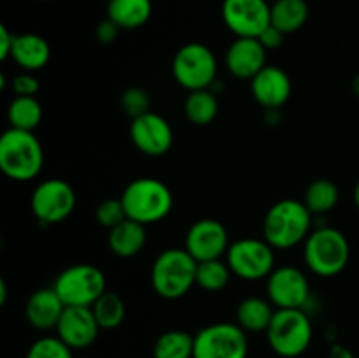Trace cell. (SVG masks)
Listing matches in <instances>:
<instances>
[{
    "mask_svg": "<svg viewBox=\"0 0 359 358\" xmlns=\"http://www.w3.org/2000/svg\"><path fill=\"white\" fill-rule=\"evenodd\" d=\"M312 232V213L304 200L283 199L273 204L263 220V239L273 249H291L305 242Z\"/></svg>",
    "mask_w": 359,
    "mask_h": 358,
    "instance_id": "1",
    "label": "cell"
},
{
    "mask_svg": "<svg viewBox=\"0 0 359 358\" xmlns=\"http://www.w3.org/2000/svg\"><path fill=\"white\" fill-rule=\"evenodd\" d=\"M44 167V147L30 130L7 128L0 137V168L9 179L30 181Z\"/></svg>",
    "mask_w": 359,
    "mask_h": 358,
    "instance_id": "2",
    "label": "cell"
},
{
    "mask_svg": "<svg viewBox=\"0 0 359 358\" xmlns=\"http://www.w3.org/2000/svg\"><path fill=\"white\" fill-rule=\"evenodd\" d=\"M126 218L142 225L165 220L174 207L172 190L156 178H139L126 185L121 193Z\"/></svg>",
    "mask_w": 359,
    "mask_h": 358,
    "instance_id": "3",
    "label": "cell"
},
{
    "mask_svg": "<svg viewBox=\"0 0 359 358\" xmlns=\"http://www.w3.org/2000/svg\"><path fill=\"white\" fill-rule=\"evenodd\" d=\"M198 262L186 248H168L156 256L151 267L154 293L165 300L182 298L196 284Z\"/></svg>",
    "mask_w": 359,
    "mask_h": 358,
    "instance_id": "4",
    "label": "cell"
},
{
    "mask_svg": "<svg viewBox=\"0 0 359 358\" xmlns=\"http://www.w3.org/2000/svg\"><path fill=\"white\" fill-rule=\"evenodd\" d=\"M351 258V246L346 235L332 227H319L304 242L305 265L321 277L342 272Z\"/></svg>",
    "mask_w": 359,
    "mask_h": 358,
    "instance_id": "5",
    "label": "cell"
},
{
    "mask_svg": "<svg viewBox=\"0 0 359 358\" xmlns=\"http://www.w3.org/2000/svg\"><path fill=\"white\" fill-rule=\"evenodd\" d=\"M314 337L312 321L305 309H276L266 340L276 354L283 358H297L309 350Z\"/></svg>",
    "mask_w": 359,
    "mask_h": 358,
    "instance_id": "6",
    "label": "cell"
},
{
    "mask_svg": "<svg viewBox=\"0 0 359 358\" xmlns=\"http://www.w3.org/2000/svg\"><path fill=\"white\" fill-rule=\"evenodd\" d=\"M172 74L175 83L184 90H209L216 83L217 58L209 46L202 42H188L175 53Z\"/></svg>",
    "mask_w": 359,
    "mask_h": 358,
    "instance_id": "7",
    "label": "cell"
},
{
    "mask_svg": "<svg viewBox=\"0 0 359 358\" xmlns=\"http://www.w3.org/2000/svg\"><path fill=\"white\" fill-rule=\"evenodd\" d=\"M53 288L67 307H91L107 291V279L93 263H76L58 274Z\"/></svg>",
    "mask_w": 359,
    "mask_h": 358,
    "instance_id": "8",
    "label": "cell"
},
{
    "mask_svg": "<svg viewBox=\"0 0 359 358\" xmlns=\"http://www.w3.org/2000/svg\"><path fill=\"white\" fill-rule=\"evenodd\" d=\"M224 260L231 274L241 279H266L276 269V249L265 239L244 237L231 242Z\"/></svg>",
    "mask_w": 359,
    "mask_h": 358,
    "instance_id": "9",
    "label": "cell"
},
{
    "mask_svg": "<svg viewBox=\"0 0 359 358\" xmlns=\"http://www.w3.org/2000/svg\"><path fill=\"white\" fill-rule=\"evenodd\" d=\"M248 332L237 323H212L195 333L193 358H248Z\"/></svg>",
    "mask_w": 359,
    "mask_h": 358,
    "instance_id": "10",
    "label": "cell"
},
{
    "mask_svg": "<svg viewBox=\"0 0 359 358\" xmlns=\"http://www.w3.org/2000/svg\"><path fill=\"white\" fill-rule=\"evenodd\" d=\"M76 192L70 183L53 178L39 183L30 199L32 213L42 225H56L65 221L76 209Z\"/></svg>",
    "mask_w": 359,
    "mask_h": 358,
    "instance_id": "11",
    "label": "cell"
},
{
    "mask_svg": "<svg viewBox=\"0 0 359 358\" xmlns=\"http://www.w3.org/2000/svg\"><path fill=\"white\" fill-rule=\"evenodd\" d=\"M223 21L237 37L258 39L272 25L266 0H223Z\"/></svg>",
    "mask_w": 359,
    "mask_h": 358,
    "instance_id": "12",
    "label": "cell"
},
{
    "mask_svg": "<svg viewBox=\"0 0 359 358\" xmlns=\"http://www.w3.org/2000/svg\"><path fill=\"white\" fill-rule=\"evenodd\" d=\"M266 293L277 309H305L311 300V284L297 267H276L266 277Z\"/></svg>",
    "mask_w": 359,
    "mask_h": 358,
    "instance_id": "13",
    "label": "cell"
},
{
    "mask_svg": "<svg viewBox=\"0 0 359 358\" xmlns=\"http://www.w3.org/2000/svg\"><path fill=\"white\" fill-rule=\"evenodd\" d=\"M230 244L226 227L219 220L202 218L189 227L184 248L196 262H207L226 256Z\"/></svg>",
    "mask_w": 359,
    "mask_h": 358,
    "instance_id": "14",
    "label": "cell"
},
{
    "mask_svg": "<svg viewBox=\"0 0 359 358\" xmlns=\"http://www.w3.org/2000/svg\"><path fill=\"white\" fill-rule=\"evenodd\" d=\"M130 137L133 146L147 157H163L174 144V130L170 123L153 111L132 119Z\"/></svg>",
    "mask_w": 359,
    "mask_h": 358,
    "instance_id": "15",
    "label": "cell"
},
{
    "mask_svg": "<svg viewBox=\"0 0 359 358\" xmlns=\"http://www.w3.org/2000/svg\"><path fill=\"white\" fill-rule=\"evenodd\" d=\"M55 330L56 336L74 351L90 347L97 340L102 329L95 319L91 307L70 305V307H65Z\"/></svg>",
    "mask_w": 359,
    "mask_h": 358,
    "instance_id": "16",
    "label": "cell"
},
{
    "mask_svg": "<svg viewBox=\"0 0 359 358\" xmlns=\"http://www.w3.org/2000/svg\"><path fill=\"white\" fill-rule=\"evenodd\" d=\"M291 79L280 67L266 65L251 79L255 100L266 111L280 109L291 97Z\"/></svg>",
    "mask_w": 359,
    "mask_h": 358,
    "instance_id": "17",
    "label": "cell"
},
{
    "mask_svg": "<svg viewBox=\"0 0 359 358\" xmlns=\"http://www.w3.org/2000/svg\"><path fill=\"white\" fill-rule=\"evenodd\" d=\"M266 67V49L255 37H237L226 51L228 72L238 79H252Z\"/></svg>",
    "mask_w": 359,
    "mask_h": 358,
    "instance_id": "18",
    "label": "cell"
},
{
    "mask_svg": "<svg viewBox=\"0 0 359 358\" xmlns=\"http://www.w3.org/2000/svg\"><path fill=\"white\" fill-rule=\"evenodd\" d=\"M65 307L55 288H41L28 297L25 304V318L35 330L48 332L56 329Z\"/></svg>",
    "mask_w": 359,
    "mask_h": 358,
    "instance_id": "19",
    "label": "cell"
},
{
    "mask_svg": "<svg viewBox=\"0 0 359 358\" xmlns=\"http://www.w3.org/2000/svg\"><path fill=\"white\" fill-rule=\"evenodd\" d=\"M147 242L146 225L137 223V221L126 218L119 225L109 230L107 244L109 249L119 258H132L137 256Z\"/></svg>",
    "mask_w": 359,
    "mask_h": 358,
    "instance_id": "20",
    "label": "cell"
},
{
    "mask_svg": "<svg viewBox=\"0 0 359 358\" xmlns=\"http://www.w3.org/2000/svg\"><path fill=\"white\" fill-rule=\"evenodd\" d=\"M11 58L25 70L35 72L48 65L51 58V48L42 35L37 34H20L14 41Z\"/></svg>",
    "mask_w": 359,
    "mask_h": 358,
    "instance_id": "21",
    "label": "cell"
},
{
    "mask_svg": "<svg viewBox=\"0 0 359 358\" xmlns=\"http://www.w3.org/2000/svg\"><path fill=\"white\" fill-rule=\"evenodd\" d=\"M153 14L151 0H109L107 18L121 30H137L149 21Z\"/></svg>",
    "mask_w": 359,
    "mask_h": 358,
    "instance_id": "22",
    "label": "cell"
},
{
    "mask_svg": "<svg viewBox=\"0 0 359 358\" xmlns=\"http://www.w3.org/2000/svg\"><path fill=\"white\" fill-rule=\"evenodd\" d=\"M273 314H276V309L272 302L262 297H248L237 305L235 323L248 333L266 332Z\"/></svg>",
    "mask_w": 359,
    "mask_h": 358,
    "instance_id": "23",
    "label": "cell"
},
{
    "mask_svg": "<svg viewBox=\"0 0 359 358\" xmlns=\"http://www.w3.org/2000/svg\"><path fill=\"white\" fill-rule=\"evenodd\" d=\"M307 0H276L270 6V20L273 27L279 28L284 34L298 32L309 20Z\"/></svg>",
    "mask_w": 359,
    "mask_h": 358,
    "instance_id": "24",
    "label": "cell"
},
{
    "mask_svg": "<svg viewBox=\"0 0 359 358\" xmlns=\"http://www.w3.org/2000/svg\"><path fill=\"white\" fill-rule=\"evenodd\" d=\"M219 112V102L212 88L189 91L184 100V114L195 126H207L216 119Z\"/></svg>",
    "mask_w": 359,
    "mask_h": 358,
    "instance_id": "25",
    "label": "cell"
},
{
    "mask_svg": "<svg viewBox=\"0 0 359 358\" xmlns=\"http://www.w3.org/2000/svg\"><path fill=\"white\" fill-rule=\"evenodd\" d=\"M195 336L184 330H167L153 344V358H193Z\"/></svg>",
    "mask_w": 359,
    "mask_h": 358,
    "instance_id": "26",
    "label": "cell"
},
{
    "mask_svg": "<svg viewBox=\"0 0 359 358\" xmlns=\"http://www.w3.org/2000/svg\"><path fill=\"white\" fill-rule=\"evenodd\" d=\"M7 121L11 128L34 132L42 121V105L37 97H14L7 107Z\"/></svg>",
    "mask_w": 359,
    "mask_h": 358,
    "instance_id": "27",
    "label": "cell"
},
{
    "mask_svg": "<svg viewBox=\"0 0 359 358\" xmlns=\"http://www.w3.org/2000/svg\"><path fill=\"white\" fill-rule=\"evenodd\" d=\"M340 190L330 179H316L307 186L304 204L312 214H326L339 204Z\"/></svg>",
    "mask_w": 359,
    "mask_h": 358,
    "instance_id": "28",
    "label": "cell"
},
{
    "mask_svg": "<svg viewBox=\"0 0 359 358\" xmlns=\"http://www.w3.org/2000/svg\"><path fill=\"white\" fill-rule=\"evenodd\" d=\"M91 311L102 330H114L125 321L126 305L118 293L107 290L91 305Z\"/></svg>",
    "mask_w": 359,
    "mask_h": 358,
    "instance_id": "29",
    "label": "cell"
},
{
    "mask_svg": "<svg viewBox=\"0 0 359 358\" xmlns=\"http://www.w3.org/2000/svg\"><path fill=\"white\" fill-rule=\"evenodd\" d=\"M231 279V269L228 267L226 260H207V262H198L196 267V286L202 290L216 293L223 288L228 286Z\"/></svg>",
    "mask_w": 359,
    "mask_h": 358,
    "instance_id": "30",
    "label": "cell"
},
{
    "mask_svg": "<svg viewBox=\"0 0 359 358\" xmlns=\"http://www.w3.org/2000/svg\"><path fill=\"white\" fill-rule=\"evenodd\" d=\"M27 358H74V354L58 336H46L28 347Z\"/></svg>",
    "mask_w": 359,
    "mask_h": 358,
    "instance_id": "31",
    "label": "cell"
},
{
    "mask_svg": "<svg viewBox=\"0 0 359 358\" xmlns=\"http://www.w3.org/2000/svg\"><path fill=\"white\" fill-rule=\"evenodd\" d=\"M119 105H121L123 112H125L126 116L135 119L151 111V98L144 88L130 86L121 93Z\"/></svg>",
    "mask_w": 359,
    "mask_h": 358,
    "instance_id": "32",
    "label": "cell"
},
{
    "mask_svg": "<svg viewBox=\"0 0 359 358\" xmlns=\"http://www.w3.org/2000/svg\"><path fill=\"white\" fill-rule=\"evenodd\" d=\"M95 220H97L98 225L109 228V230L121 223V221H125L126 211L121 199H107L98 204L97 211H95Z\"/></svg>",
    "mask_w": 359,
    "mask_h": 358,
    "instance_id": "33",
    "label": "cell"
},
{
    "mask_svg": "<svg viewBox=\"0 0 359 358\" xmlns=\"http://www.w3.org/2000/svg\"><path fill=\"white\" fill-rule=\"evenodd\" d=\"M11 86H13V91L16 93V97H35L39 93V90H41V84H39L34 72H25V70L13 77Z\"/></svg>",
    "mask_w": 359,
    "mask_h": 358,
    "instance_id": "34",
    "label": "cell"
},
{
    "mask_svg": "<svg viewBox=\"0 0 359 358\" xmlns=\"http://www.w3.org/2000/svg\"><path fill=\"white\" fill-rule=\"evenodd\" d=\"M121 28L111 21L109 18H105L104 21L97 25V30H95V35H97V41L102 42V44H112V42L118 39V34Z\"/></svg>",
    "mask_w": 359,
    "mask_h": 358,
    "instance_id": "35",
    "label": "cell"
},
{
    "mask_svg": "<svg viewBox=\"0 0 359 358\" xmlns=\"http://www.w3.org/2000/svg\"><path fill=\"white\" fill-rule=\"evenodd\" d=\"M284 32H280L279 28L273 27V25H270L269 28H266L265 32H263L262 35H259V42H262L263 46H265L266 51H270V49H277L283 46L284 42Z\"/></svg>",
    "mask_w": 359,
    "mask_h": 358,
    "instance_id": "36",
    "label": "cell"
},
{
    "mask_svg": "<svg viewBox=\"0 0 359 358\" xmlns=\"http://www.w3.org/2000/svg\"><path fill=\"white\" fill-rule=\"evenodd\" d=\"M14 41H16V34L9 30L6 25H0V58L7 60L11 58V53H13Z\"/></svg>",
    "mask_w": 359,
    "mask_h": 358,
    "instance_id": "37",
    "label": "cell"
},
{
    "mask_svg": "<svg viewBox=\"0 0 359 358\" xmlns=\"http://www.w3.org/2000/svg\"><path fill=\"white\" fill-rule=\"evenodd\" d=\"M330 358H354V354L342 344H335V346H332V351H330Z\"/></svg>",
    "mask_w": 359,
    "mask_h": 358,
    "instance_id": "38",
    "label": "cell"
},
{
    "mask_svg": "<svg viewBox=\"0 0 359 358\" xmlns=\"http://www.w3.org/2000/svg\"><path fill=\"white\" fill-rule=\"evenodd\" d=\"M7 302V283L4 277H0V305Z\"/></svg>",
    "mask_w": 359,
    "mask_h": 358,
    "instance_id": "39",
    "label": "cell"
},
{
    "mask_svg": "<svg viewBox=\"0 0 359 358\" xmlns=\"http://www.w3.org/2000/svg\"><path fill=\"white\" fill-rule=\"evenodd\" d=\"M353 90H354V93H356L358 97H359V76L354 77V81H353Z\"/></svg>",
    "mask_w": 359,
    "mask_h": 358,
    "instance_id": "40",
    "label": "cell"
},
{
    "mask_svg": "<svg viewBox=\"0 0 359 358\" xmlns=\"http://www.w3.org/2000/svg\"><path fill=\"white\" fill-rule=\"evenodd\" d=\"M354 202H356V207L359 209V181H358L356 188H354Z\"/></svg>",
    "mask_w": 359,
    "mask_h": 358,
    "instance_id": "41",
    "label": "cell"
},
{
    "mask_svg": "<svg viewBox=\"0 0 359 358\" xmlns=\"http://www.w3.org/2000/svg\"><path fill=\"white\" fill-rule=\"evenodd\" d=\"M74 358H90V357H74Z\"/></svg>",
    "mask_w": 359,
    "mask_h": 358,
    "instance_id": "42",
    "label": "cell"
},
{
    "mask_svg": "<svg viewBox=\"0 0 359 358\" xmlns=\"http://www.w3.org/2000/svg\"><path fill=\"white\" fill-rule=\"evenodd\" d=\"M41 2H49V0H41Z\"/></svg>",
    "mask_w": 359,
    "mask_h": 358,
    "instance_id": "43",
    "label": "cell"
}]
</instances>
